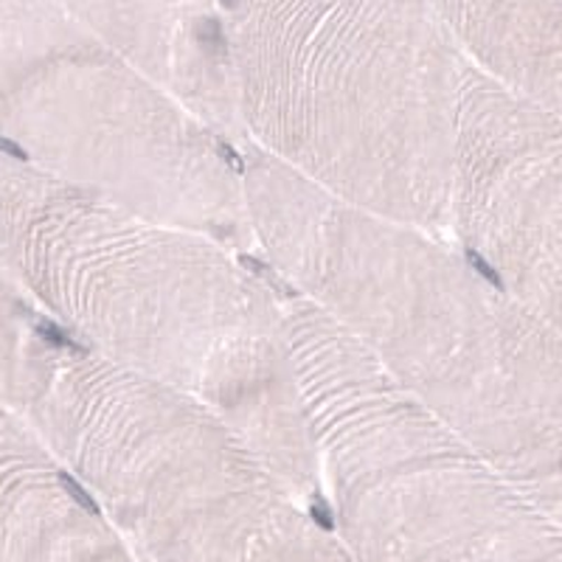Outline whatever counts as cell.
<instances>
[{
  "instance_id": "obj_7",
  "label": "cell",
  "mask_w": 562,
  "mask_h": 562,
  "mask_svg": "<svg viewBox=\"0 0 562 562\" xmlns=\"http://www.w3.org/2000/svg\"><path fill=\"white\" fill-rule=\"evenodd\" d=\"M0 562H144L32 422L3 400Z\"/></svg>"
},
{
  "instance_id": "obj_2",
  "label": "cell",
  "mask_w": 562,
  "mask_h": 562,
  "mask_svg": "<svg viewBox=\"0 0 562 562\" xmlns=\"http://www.w3.org/2000/svg\"><path fill=\"white\" fill-rule=\"evenodd\" d=\"M245 144L340 203L453 239L470 59L439 0H217Z\"/></svg>"
},
{
  "instance_id": "obj_8",
  "label": "cell",
  "mask_w": 562,
  "mask_h": 562,
  "mask_svg": "<svg viewBox=\"0 0 562 562\" xmlns=\"http://www.w3.org/2000/svg\"><path fill=\"white\" fill-rule=\"evenodd\" d=\"M54 324L20 288L0 254V400L20 411L26 394L32 360Z\"/></svg>"
},
{
  "instance_id": "obj_5",
  "label": "cell",
  "mask_w": 562,
  "mask_h": 562,
  "mask_svg": "<svg viewBox=\"0 0 562 562\" xmlns=\"http://www.w3.org/2000/svg\"><path fill=\"white\" fill-rule=\"evenodd\" d=\"M324 498L355 562H562L520 492L333 318L295 335Z\"/></svg>"
},
{
  "instance_id": "obj_3",
  "label": "cell",
  "mask_w": 562,
  "mask_h": 562,
  "mask_svg": "<svg viewBox=\"0 0 562 562\" xmlns=\"http://www.w3.org/2000/svg\"><path fill=\"white\" fill-rule=\"evenodd\" d=\"M144 562H355L333 515L209 405L57 326L20 403Z\"/></svg>"
},
{
  "instance_id": "obj_1",
  "label": "cell",
  "mask_w": 562,
  "mask_h": 562,
  "mask_svg": "<svg viewBox=\"0 0 562 562\" xmlns=\"http://www.w3.org/2000/svg\"><path fill=\"white\" fill-rule=\"evenodd\" d=\"M0 254L59 333L209 405L301 495L326 506L290 340L293 290L262 256L160 223L7 153Z\"/></svg>"
},
{
  "instance_id": "obj_4",
  "label": "cell",
  "mask_w": 562,
  "mask_h": 562,
  "mask_svg": "<svg viewBox=\"0 0 562 562\" xmlns=\"http://www.w3.org/2000/svg\"><path fill=\"white\" fill-rule=\"evenodd\" d=\"M0 153L259 256L243 149L54 0H0Z\"/></svg>"
},
{
  "instance_id": "obj_6",
  "label": "cell",
  "mask_w": 562,
  "mask_h": 562,
  "mask_svg": "<svg viewBox=\"0 0 562 562\" xmlns=\"http://www.w3.org/2000/svg\"><path fill=\"white\" fill-rule=\"evenodd\" d=\"M144 70L209 127L243 147L245 133L217 0H54Z\"/></svg>"
}]
</instances>
